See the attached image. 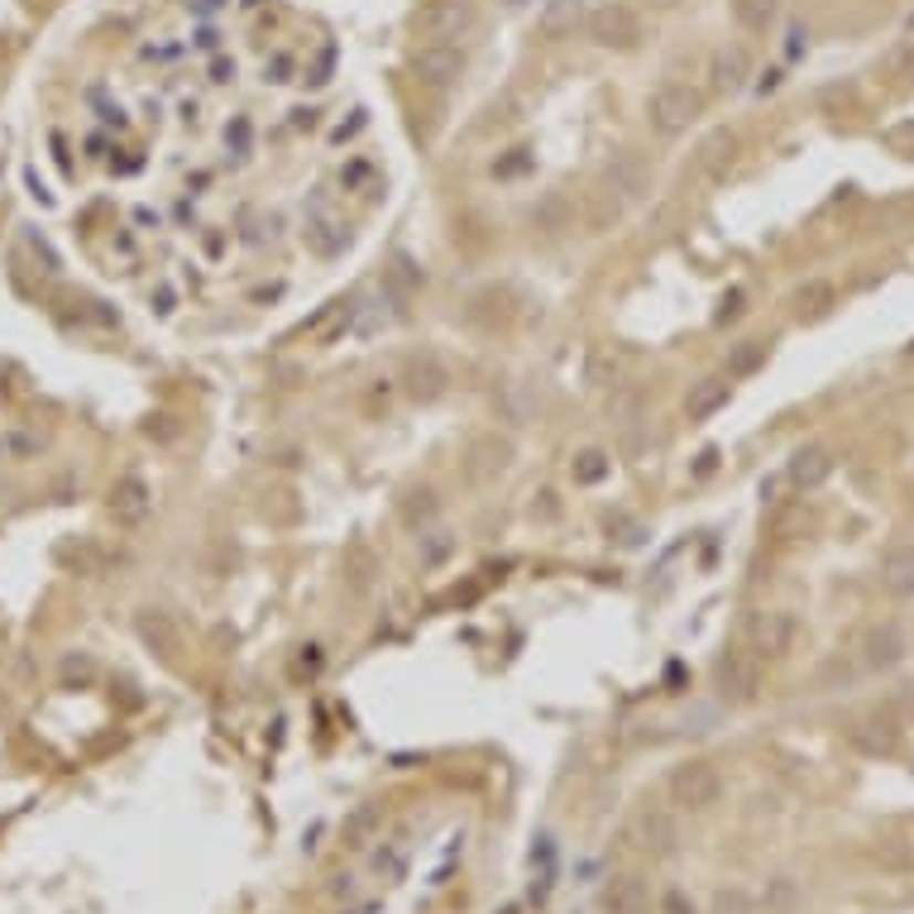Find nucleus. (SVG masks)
<instances>
[{
  "label": "nucleus",
  "mask_w": 914,
  "mask_h": 914,
  "mask_svg": "<svg viewBox=\"0 0 914 914\" xmlns=\"http://www.w3.org/2000/svg\"><path fill=\"white\" fill-rule=\"evenodd\" d=\"M700 92L685 82H661L656 92L647 96V125L656 129V135L665 139H675V135H685V129L694 125V115H700Z\"/></svg>",
  "instance_id": "nucleus-1"
},
{
  "label": "nucleus",
  "mask_w": 914,
  "mask_h": 914,
  "mask_svg": "<svg viewBox=\"0 0 914 914\" xmlns=\"http://www.w3.org/2000/svg\"><path fill=\"white\" fill-rule=\"evenodd\" d=\"M585 34L599 43V49L628 53V49H637V43H642V14H637L632 6H622V0H608V6L589 10Z\"/></svg>",
  "instance_id": "nucleus-2"
},
{
  "label": "nucleus",
  "mask_w": 914,
  "mask_h": 914,
  "mask_svg": "<svg viewBox=\"0 0 914 914\" xmlns=\"http://www.w3.org/2000/svg\"><path fill=\"white\" fill-rule=\"evenodd\" d=\"M723 795V776L714 761H685L671 771V800L680 809H708Z\"/></svg>",
  "instance_id": "nucleus-3"
},
{
  "label": "nucleus",
  "mask_w": 914,
  "mask_h": 914,
  "mask_svg": "<svg viewBox=\"0 0 914 914\" xmlns=\"http://www.w3.org/2000/svg\"><path fill=\"white\" fill-rule=\"evenodd\" d=\"M795 647V613L790 608H761L747 618V651L752 656H786Z\"/></svg>",
  "instance_id": "nucleus-4"
},
{
  "label": "nucleus",
  "mask_w": 914,
  "mask_h": 914,
  "mask_svg": "<svg viewBox=\"0 0 914 914\" xmlns=\"http://www.w3.org/2000/svg\"><path fill=\"white\" fill-rule=\"evenodd\" d=\"M714 690L723 694L728 704H752L761 690V665L757 656H747V651H728V656H718L714 665Z\"/></svg>",
  "instance_id": "nucleus-5"
},
{
  "label": "nucleus",
  "mask_w": 914,
  "mask_h": 914,
  "mask_svg": "<svg viewBox=\"0 0 914 914\" xmlns=\"http://www.w3.org/2000/svg\"><path fill=\"white\" fill-rule=\"evenodd\" d=\"M858 651H862L866 671H895V665L910 656V642L895 622H872V628L858 637Z\"/></svg>",
  "instance_id": "nucleus-6"
},
{
  "label": "nucleus",
  "mask_w": 914,
  "mask_h": 914,
  "mask_svg": "<svg viewBox=\"0 0 914 914\" xmlns=\"http://www.w3.org/2000/svg\"><path fill=\"white\" fill-rule=\"evenodd\" d=\"M474 29V6L470 0H431L422 10V34L431 43H455Z\"/></svg>",
  "instance_id": "nucleus-7"
},
{
  "label": "nucleus",
  "mask_w": 914,
  "mask_h": 914,
  "mask_svg": "<svg viewBox=\"0 0 914 914\" xmlns=\"http://www.w3.org/2000/svg\"><path fill=\"white\" fill-rule=\"evenodd\" d=\"M154 513V488H149V479H139V474H120L115 479V488H111V517L120 522V527H144Z\"/></svg>",
  "instance_id": "nucleus-8"
},
{
  "label": "nucleus",
  "mask_w": 914,
  "mask_h": 914,
  "mask_svg": "<svg viewBox=\"0 0 914 914\" xmlns=\"http://www.w3.org/2000/svg\"><path fill=\"white\" fill-rule=\"evenodd\" d=\"M402 388H408L412 402H437L445 388H451V374L431 350L422 355H408V365H402Z\"/></svg>",
  "instance_id": "nucleus-9"
},
{
  "label": "nucleus",
  "mask_w": 914,
  "mask_h": 914,
  "mask_svg": "<svg viewBox=\"0 0 914 914\" xmlns=\"http://www.w3.org/2000/svg\"><path fill=\"white\" fill-rule=\"evenodd\" d=\"M417 82L422 86H437V92H445L451 82H460V72H464V53L455 49V43H427V49H417Z\"/></svg>",
  "instance_id": "nucleus-10"
},
{
  "label": "nucleus",
  "mask_w": 914,
  "mask_h": 914,
  "mask_svg": "<svg viewBox=\"0 0 914 914\" xmlns=\"http://www.w3.org/2000/svg\"><path fill=\"white\" fill-rule=\"evenodd\" d=\"M829 474H833V451H823V445H800V451L786 460V484L800 493L823 488Z\"/></svg>",
  "instance_id": "nucleus-11"
},
{
  "label": "nucleus",
  "mask_w": 914,
  "mask_h": 914,
  "mask_svg": "<svg viewBox=\"0 0 914 914\" xmlns=\"http://www.w3.org/2000/svg\"><path fill=\"white\" fill-rule=\"evenodd\" d=\"M603 187H613L622 201H642L647 187H651V172H647V164L637 154H613L603 164Z\"/></svg>",
  "instance_id": "nucleus-12"
},
{
  "label": "nucleus",
  "mask_w": 914,
  "mask_h": 914,
  "mask_svg": "<svg viewBox=\"0 0 914 914\" xmlns=\"http://www.w3.org/2000/svg\"><path fill=\"white\" fill-rule=\"evenodd\" d=\"M728 398H733L728 374H708V379H694L690 393H685V417H690V422H708L714 412L728 408Z\"/></svg>",
  "instance_id": "nucleus-13"
},
{
  "label": "nucleus",
  "mask_w": 914,
  "mask_h": 914,
  "mask_svg": "<svg viewBox=\"0 0 914 914\" xmlns=\"http://www.w3.org/2000/svg\"><path fill=\"white\" fill-rule=\"evenodd\" d=\"M589 6L585 0H546L542 14H536V34L542 39H570L575 29H585Z\"/></svg>",
  "instance_id": "nucleus-14"
},
{
  "label": "nucleus",
  "mask_w": 914,
  "mask_h": 914,
  "mask_svg": "<svg viewBox=\"0 0 914 914\" xmlns=\"http://www.w3.org/2000/svg\"><path fill=\"white\" fill-rule=\"evenodd\" d=\"M345 240H350L345 221L326 207V201H316L312 216H307V244H312L316 254H340V250H345Z\"/></svg>",
  "instance_id": "nucleus-15"
},
{
  "label": "nucleus",
  "mask_w": 914,
  "mask_h": 914,
  "mask_svg": "<svg viewBox=\"0 0 914 914\" xmlns=\"http://www.w3.org/2000/svg\"><path fill=\"white\" fill-rule=\"evenodd\" d=\"M833 307H838V287L829 279H805L790 297V312L800 316V322H823Z\"/></svg>",
  "instance_id": "nucleus-16"
},
{
  "label": "nucleus",
  "mask_w": 914,
  "mask_h": 914,
  "mask_svg": "<svg viewBox=\"0 0 914 914\" xmlns=\"http://www.w3.org/2000/svg\"><path fill=\"white\" fill-rule=\"evenodd\" d=\"M507 464H513V445H507L503 437H479L470 445V464H464V470H470V479L484 484V479H498Z\"/></svg>",
  "instance_id": "nucleus-17"
},
{
  "label": "nucleus",
  "mask_w": 914,
  "mask_h": 914,
  "mask_svg": "<svg viewBox=\"0 0 914 914\" xmlns=\"http://www.w3.org/2000/svg\"><path fill=\"white\" fill-rule=\"evenodd\" d=\"M651 905V891L642 876H613L603 886V910L608 914H647Z\"/></svg>",
  "instance_id": "nucleus-18"
},
{
  "label": "nucleus",
  "mask_w": 914,
  "mask_h": 914,
  "mask_svg": "<svg viewBox=\"0 0 914 914\" xmlns=\"http://www.w3.org/2000/svg\"><path fill=\"white\" fill-rule=\"evenodd\" d=\"M881 585L895 599H914V546H895L886 560H881Z\"/></svg>",
  "instance_id": "nucleus-19"
},
{
  "label": "nucleus",
  "mask_w": 914,
  "mask_h": 914,
  "mask_svg": "<svg viewBox=\"0 0 914 914\" xmlns=\"http://www.w3.org/2000/svg\"><path fill=\"white\" fill-rule=\"evenodd\" d=\"M747 72H752L747 49H718L714 67H708V82H714V92H737L747 82Z\"/></svg>",
  "instance_id": "nucleus-20"
},
{
  "label": "nucleus",
  "mask_w": 914,
  "mask_h": 914,
  "mask_svg": "<svg viewBox=\"0 0 914 914\" xmlns=\"http://www.w3.org/2000/svg\"><path fill=\"white\" fill-rule=\"evenodd\" d=\"M766 355H771V340H757V336H747V340H737L733 350H728V379H752L761 365H766Z\"/></svg>",
  "instance_id": "nucleus-21"
},
{
  "label": "nucleus",
  "mask_w": 914,
  "mask_h": 914,
  "mask_svg": "<svg viewBox=\"0 0 914 914\" xmlns=\"http://www.w3.org/2000/svg\"><path fill=\"white\" fill-rule=\"evenodd\" d=\"M642 838H647V848L651 852H675V843H680V829H675V819L665 815V809H647L642 815Z\"/></svg>",
  "instance_id": "nucleus-22"
},
{
  "label": "nucleus",
  "mask_w": 914,
  "mask_h": 914,
  "mask_svg": "<svg viewBox=\"0 0 914 914\" xmlns=\"http://www.w3.org/2000/svg\"><path fill=\"white\" fill-rule=\"evenodd\" d=\"M570 474H575V484L593 488V484H603V479L613 474V455L599 451V445H589V451H579V455L570 460Z\"/></svg>",
  "instance_id": "nucleus-23"
},
{
  "label": "nucleus",
  "mask_w": 914,
  "mask_h": 914,
  "mask_svg": "<svg viewBox=\"0 0 914 914\" xmlns=\"http://www.w3.org/2000/svg\"><path fill=\"white\" fill-rule=\"evenodd\" d=\"M852 743H858L862 752H895L901 733H895L891 718H866V723H858V728H852Z\"/></svg>",
  "instance_id": "nucleus-24"
},
{
  "label": "nucleus",
  "mask_w": 914,
  "mask_h": 914,
  "mask_svg": "<svg viewBox=\"0 0 914 914\" xmlns=\"http://www.w3.org/2000/svg\"><path fill=\"white\" fill-rule=\"evenodd\" d=\"M776 10H780V0H733V14L747 34H766L776 24Z\"/></svg>",
  "instance_id": "nucleus-25"
},
{
  "label": "nucleus",
  "mask_w": 914,
  "mask_h": 914,
  "mask_svg": "<svg viewBox=\"0 0 914 914\" xmlns=\"http://www.w3.org/2000/svg\"><path fill=\"white\" fill-rule=\"evenodd\" d=\"M455 532H445V527H437V532H422V542H417V556H422V565L427 570H437V565H445L455 556Z\"/></svg>",
  "instance_id": "nucleus-26"
},
{
  "label": "nucleus",
  "mask_w": 914,
  "mask_h": 914,
  "mask_svg": "<svg viewBox=\"0 0 914 914\" xmlns=\"http://www.w3.org/2000/svg\"><path fill=\"white\" fill-rule=\"evenodd\" d=\"M402 866H408V843H388V848H379L374 852V872H379L384 881H393V876H402Z\"/></svg>",
  "instance_id": "nucleus-27"
},
{
  "label": "nucleus",
  "mask_w": 914,
  "mask_h": 914,
  "mask_svg": "<svg viewBox=\"0 0 914 914\" xmlns=\"http://www.w3.org/2000/svg\"><path fill=\"white\" fill-rule=\"evenodd\" d=\"M374 829H379V805H365V809H355V815H350V823H345V838L359 848Z\"/></svg>",
  "instance_id": "nucleus-28"
},
{
  "label": "nucleus",
  "mask_w": 914,
  "mask_h": 914,
  "mask_svg": "<svg viewBox=\"0 0 914 914\" xmlns=\"http://www.w3.org/2000/svg\"><path fill=\"white\" fill-rule=\"evenodd\" d=\"M139 632L149 637V642L158 637V642H164V651H172V647H178V632H172V622H168L164 613H154V608H149V613L139 618Z\"/></svg>",
  "instance_id": "nucleus-29"
},
{
  "label": "nucleus",
  "mask_w": 914,
  "mask_h": 914,
  "mask_svg": "<svg viewBox=\"0 0 914 914\" xmlns=\"http://www.w3.org/2000/svg\"><path fill=\"white\" fill-rule=\"evenodd\" d=\"M427 517H437V493H412V503H402V522H408V527H422Z\"/></svg>",
  "instance_id": "nucleus-30"
},
{
  "label": "nucleus",
  "mask_w": 914,
  "mask_h": 914,
  "mask_svg": "<svg viewBox=\"0 0 914 914\" xmlns=\"http://www.w3.org/2000/svg\"><path fill=\"white\" fill-rule=\"evenodd\" d=\"M330 63H336V49H322V53H316V63L307 67V82H312V86L330 82Z\"/></svg>",
  "instance_id": "nucleus-31"
},
{
  "label": "nucleus",
  "mask_w": 914,
  "mask_h": 914,
  "mask_svg": "<svg viewBox=\"0 0 914 914\" xmlns=\"http://www.w3.org/2000/svg\"><path fill=\"white\" fill-rule=\"evenodd\" d=\"M661 914H694V901L685 891H665L661 895Z\"/></svg>",
  "instance_id": "nucleus-32"
},
{
  "label": "nucleus",
  "mask_w": 914,
  "mask_h": 914,
  "mask_svg": "<svg viewBox=\"0 0 914 914\" xmlns=\"http://www.w3.org/2000/svg\"><path fill=\"white\" fill-rule=\"evenodd\" d=\"M737 316H743V293H728V297L718 302V316H714V322H718V326H728V322H737Z\"/></svg>",
  "instance_id": "nucleus-33"
},
{
  "label": "nucleus",
  "mask_w": 914,
  "mask_h": 914,
  "mask_svg": "<svg viewBox=\"0 0 914 914\" xmlns=\"http://www.w3.org/2000/svg\"><path fill=\"white\" fill-rule=\"evenodd\" d=\"M771 905H776V910H790V905H795V881H790V876H776V886H771Z\"/></svg>",
  "instance_id": "nucleus-34"
},
{
  "label": "nucleus",
  "mask_w": 914,
  "mask_h": 914,
  "mask_svg": "<svg viewBox=\"0 0 914 914\" xmlns=\"http://www.w3.org/2000/svg\"><path fill=\"white\" fill-rule=\"evenodd\" d=\"M714 914H752V905H747V895H737V891H728V895H718V905H714Z\"/></svg>",
  "instance_id": "nucleus-35"
},
{
  "label": "nucleus",
  "mask_w": 914,
  "mask_h": 914,
  "mask_svg": "<svg viewBox=\"0 0 914 914\" xmlns=\"http://www.w3.org/2000/svg\"><path fill=\"white\" fill-rule=\"evenodd\" d=\"M369 178H374V168L365 164V158H355V164L340 172V182H345V187H359V182H369Z\"/></svg>",
  "instance_id": "nucleus-36"
},
{
  "label": "nucleus",
  "mask_w": 914,
  "mask_h": 914,
  "mask_svg": "<svg viewBox=\"0 0 914 914\" xmlns=\"http://www.w3.org/2000/svg\"><path fill=\"white\" fill-rule=\"evenodd\" d=\"M297 671H322V647H302V656H297Z\"/></svg>",
  "instance_id": "nucleus-37"
},
{
  "label": "nucleus",
  "mask_w": 914,
  "mask_h": 914,
  "mask_svg": "<svg viewBox=\"0 0 914 914\" xmlns=\"http://www.w3.org/2000/svg\"><path fill=\"white\" fill-rule=\"evenodd\" d=\"M800 39H805V29H790V43H786V53H790V57H800V49H805Z\"/></svg>",
  "instance_id": "nucleus-38"
},
{
  "label": "nucleus",
  "mask_w": 914,
  "mask_h": 914,
  "mask_svg": "<svg viewBox=\"0 0 914 914\" xmlns=\"http://www.w3.org/2000/svg\"><path fill=\"white\" fill-rule=\"evenodd\" d=\"M244 6H264V0H244Z\"/></svg>",
  "instance_id": "nucleus-39"
},
{
  "label": "nucleus",
  "mask_w": 914,
  "mask_h": 914,
  "mask_svg": "<svg viewBox=\"0 0 914 914\" xmlns=\"http://www.w3.org/2000/svg\"><path fill=\"white\" fill-rule=\"evenodd\" d=\"M910 355H914V345H910Z\"/></svg>",
  "instance_id": "nucleus-40"
}]
</instances>
